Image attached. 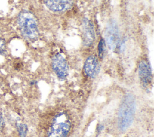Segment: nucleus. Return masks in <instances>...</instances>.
Returning <instances> with one entry per match:
<instances>
[{"label": "nucleus", "mask_w": 154, "mask_h": 137, "mask_svg": "<svg viewBox=\"0 0 154 137\" xmlns=\"http://www.w3.org/2000/svg\"><path fill=\"white\" fill-rule=\"evenodd\" d=\"M135 99L131 94H126L121 104L118 112V127L123 132L132 124L135 112Z\"/></svg>", "instance_id": "f257e3e1"}, {"label": "nucleus", "mask_w": 154, "mask_h": 137, "mask_svg": "<svg viewBox=\"0 0 154 137\" xmlns=\"http://www.w3.org/2000/svg\"><path fill=\"white\" fill-rule=\"evenodd\" d=\"M17 22L22 35L29 40H36L39 35L38 23L35 16L29 11H21L17 19Z\"/></svg>", "instance_id": "f03ea898"}, {"label": "nucleus", "mask_w": 154, "mask_h": 137, "mask_svg": "<svg viewBox=\"0 0 154 137\" xmlns=\"http://www.w3.org/2000/svg\"><path fill=\"white\" fill-rule=\"evenodd\" d=\"M71 128V121L68 114L64 112L57 114L48 131V137H66Z\"/></svg>", "instance_id": "7ed1b4c3"}, {"label": "nucleus", "mask_w": 154, "mask_h": 137, "mask_svg": "<svg viewBox=\"0 0 154 137\" xmlns=\"http://www.w3.org/2000/svg\"><path fill=\"white\" fill-rule=\"evenodd\" d=\"M52 67L57 77L64 79L69 75V65L66 59L61 53L55 54L52 59Z\"/></svg>", "instance_id": "20e7f679"}, {"label": "nucleus", "mask_w": 154, "mask_h": 137, "mask_svg": "<svg viewBox=\"0 0 154 137\" xmlns=\"http://www.w3.org/2000/svg\"><path fill=\"white\" fill-rule=\"evenodd\" d=\"M105 40L108 47L115 50L119 45L120 36L117 25L115 21H111L105 30Z\"/></svg>", "instance_id": "39448f33"}, {"label": "nucleus", "mask_w": 154, "mask_h": 137, "mask_svg": "<svg viewBox=\"0 0 154 137\" xmlns=\"http://www.w3.org/2000/svg\"><path fill=\"white\" fill-rule=\"evenodd\" d=\"M82 42L85 46H90L94 43L95 34L92 22L87 18H84L82 23Z\"/></svg>", "instance_id": "423d86ee"}, {"label": "nucleus", "mask_w": 154, "mask_h": 137, "mask_svg": "<svg viewBox=\"0 0 154 137\" xmlns=\"http://www.w3.org/2000/svg\"><path fill=\"white\" fill-rule=\"evenodd\" d=\"M46 6L54 12H63L73 5V0H43Z\"/></svg>", "instance_id": "0eeeda50"}, {"label": "nucleus", "mask_w": 154, "mask_h": 137, "mask_svg": "<svg viewBox=\"0 0 154 137\" xmlns=\"http://www.w3.org/2000/svg\"><path fill=\"white\" fill-rule=\"evenodd\" d=\"M84 70L85 73L91 78H94L99 74L100 65L95 55H90L86 59L84 65Z\"/></svg>", "instance_id": "6e6552de"}, {"label": "nucleus", "mask_w": 154, "mask_h": 137, "mask_svg": "<svg viewBox=\"0 0 154 137\" xmlns=\"http://www.w3.org/2000/svg\"><path fill=\"white\" fill-rule=\"evenodd\" d=\"M138 75L141 84L144 87L149 86L152 79V73L149 64L144 61H141L138 65Z\"/></svg>", "instance_id": "1a4fd4ad"}, {"label": "nucleus", "mask_w": 154, "mask_h": 137, "mask_svg": "<svg viewBox=\"0 0 154 137\" xmlns=\"http://www.w3.org/2000/svg\"><path fill=\"white\" fill-rule=\"evenodd\" d=\"M106 53V43L103 38L99 40L98 44V55L100 59H103Z\"/></svg>", "instance_id": "9d476101"}, {"label": "nucleus", "mask_w": 154, "mask_h": 137, "mask_svg": "<svg viewBox=\"0 0 154 137\" xmlns=\"http://www.w3.org/2000/svg\"><path fill=\"white\" fill-rule=\"evenodd\" d=\"M17 131L20 137H25L28 132V126L25 123H20L17 126Z\"/></svg>", "instance_id": "9b49d317"}, {"label": "nucleus", "mask_w": 154, "mask_h": 137, "mask_svg": "<svg viewBox=\"0 0 154 137\" xmlns=\"http://www.w3.org/2000/svg\"><path fill=\"white\" fill-rule=\"evenodd\" d=\"M6 49V43L5 41L2 39L0 38V53H3Z\"/></svg>", "instance_id": "f8f14e48"}, {"label": "nucleus", "mask_w": 154, "mask_h": 137, "mask_svg": "<svg viewBox=\"0 0 154 137\" xmlns=\"http://www.w3.org/2000/svg\"><path fill=\"white\" fill-rule=\"evenodd\" d=\"M4 118L2 115L1 112L0 111V130L2 128V127L4 126Z\"/></svg>", "instance_id": "ddd939ff"}, {"label": "nucleus", "mask_w": 154, "mask_h": 137, "mask_svg": "<svg viewBox=\"0 0 154 137\" xmlns=\"http://www.w3.org/2000/svg\"><path fill=\"white\" fill-rule=\"evenodd\" d=\"M104 128V126L102 125V124H99L97 126V128H96V130H97V132L98 133H99Z\"/></svg>", "instance_id": "4468645a"}]
</instances>
